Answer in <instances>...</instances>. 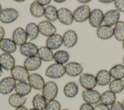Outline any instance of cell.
<instances>
[{
    "label": "cell",
    "instance_id": "277c9868",
    "mask_svg": "<svg viewBox=\"0 0 124 110\" xmlns=\"http://www.w3.org/2000/svg\"><path fill=\"white\" fill-rule=\"evenodd\" d=\"M11 74L12 77L19 82H27L30 77L28 70L20 65L15 66L11 70Z\"/></svg>",
    "mask_w": 124,
    "mask_h": 110
},
{
    "label": "cell",
    "instance_id": "ab89813d",
    "mask_svg": "<svg viewBox=\"0 0 124 110\" xmlns=\"http://www.w3.org/2000/svg\"><path fill=\"white\" fill-rule=\"evenodd\" d=\"M93 109L94 110H109V108L107 105L101 103L96 104L93 107Z\"/></svg>",
    "mask_w": 124,
    "mask_h": 110
},
{
    "label": "cell",
    "instance_id": "681fc988",
    "mask_svg": "<svg viewBox=\"0 0 124 110\" xmlns=\"http://www.w3.org/2000/svg\"><path fill=\"white\" fill-rule=\"evenodd\" d=\"M16 1L18 2H24L25 0H16Z\"/></svg>",
    "mask_w": 124,
    "mask_h": 110
},
{
    "label": "cell",
    "instance_id": "3957f363",
    "mask_svg": "<svg viewBox=\"0 0 124 110\" xmlns=\"http://www.w3.org/2000/svg\"><path fill=\"white\" fill-rule=\"evenodd\" d=\"M58 92V88L57 84L52 81L46 83L43 89L42 95L46 100H54L57 96Z\"/></svg>",
    "mask_w": 124,
    "mask_h": 110
},
{
    "label": "cell",
    "instance_id": "b9f144b4",
    "mask_svg": "<svg viewBox=\"0 0 124 110\" xmlns=\"http://www.w3.org/2000/svg\"><path fill=\"white\" fill-rule=\"evenodd\" d=\"M36 1L42 6L47 5L49 4L51 2L50 0H38Z\"/></svg>",
    "mask_w": 124,
    "mask_h": 110
},
{
    "label": "cell",
    "instance_id": "4dcf8cb0",
    "mask_svg": "<svg viewBox=\"0 0 124 110\" xmlns=\"http://www.w3.org/2000/svg\"><path fill=\"white\" fill-rule=\"evenodd\" d=\"M15 91L16 94L22 96H25L30 93L31 90V86L26 82H19L15 87Z\"/></svg>",
    "mask_w": 124,
    "mask_h": 110
},
{
    "label": "cell",
    "instance_id": "44dd1931",
    "mask_svg": "<svg viewBox=\"0 0 124 110\" xmlns=\"http://www.w3.org/2000/svg\"><path fill=\"white\" fill-rule=\"evenodd\" d=\"M62 43V37L60 34H54L47 39L46 47L51 50H55L60 47Z\"/></svg>",
    "mask_w": 124,
    "mask_h": 110
},
{
    "label": "cell",
    "instance_id": "11a10c76",
    "mask_svg": "<svg viewBox=\"0 0 124 110\" xmlns=\"http://www.w3.org/2000/svg\"><path fill=\"white\" fill-rule=\"evenodd\" d=\"M123 63H124V56L123 57Z\"/></svg>",
    "mask_w": 124,
    "mask_h": 110
},
{
    "label": "cell",
    "instance_id": "e575fe53",
    "mask_svg": "<svg viewBox=\"0 0 124 110\" xmlns=\"http://www.w3.org/2000/svg\"><path fill=\"white\" fill-rule=\"evenodd\" d=\"M55 62L59 64L66 63L69 59V53L64 50H59L54 54V59Z\"/></svg>",
    "mask_w": 124,
    "mask_h": 110
},
{
    "label": "cell",
    "instance_id": "8992f818",
    "mask_svg": "<svg viewBox=\"0 0 124 110\" xmlns=\"http://www.w3.org/2000/svg\"><path fill=\"white\" fill-rule=\"evenodd\" d=\"M18 17V13L15 9L6 8L0 13V21L4 24H9L15 21Z\"/></svg>",
    "mask_w": 124,
    "mask_h": 110
},
{
    "label": "cell",
    "instance_id": "7a4b0ae2",
    "mask_svg": "<svg viewBox=\"0 0 124 110\" xmlns=\"http://www.w3.org/2000/svg\"><path fill=\"white\" fill-rule=\"evenodd\" d=\"M91 10L88 5H81L76 8L73 13V19L77 22H83L89 19Z\"/></svg>",
    "mask_w": 124,
    "mask_h": 110
},
{
    "label": "cell",
    "instance_id": "f5cc1de1",
    "mask_svg": "<svg viewBox=\"0 0 124 110\" xmlns=\"http://www.w3.org/2000/svg\"><path fill=\"white\" fill-rule=\"evenodd\" d=\"M29 110H36V109H35L34 108H31V109H30Z\"/></svg>",
    "mask_w": 124,
    "mask_h": 110
},
{
    "label": "cell",
    "instance_id": "c3c4849f",
    "mask_svg": "<svg viewBox=\"0 0 124 110\" xmlns=\"http://www.w3.org/2000/svg\"><path fill=\"white\" fill-rule=\"evenodd\" d=\"M65 0H55L54 1L57 3H62V2H64Z\"/></svg>",
    "mask_w": 124,
    "mask_h": 110
},
{
    "label": "cell",
    "instance_id": "5bb4252c",
    "mask_svg": "<svg viewBox=\"0 0 124 110\" xmlns=\"http://www.w3.org/2000/svg\"><path fill=\"white\" fill-rule=\"evenodd\" d=\"M62 39L64 46L67 48H71L77 44L78 36L75 31L70 30L64 33Z\"/></svg>",
    "mask_w": 124,
    "mask_h": 110
},
{
    "label": "cell",
    "instance_id": "2e32d148",
    "mask_svg": "<svg viewBox=\"0 0 124 110\" xmlns=\"http://www.w3.org/2000/svg\"><path fill=\"white\" fill-rule=\"evenodd\" d=\"M41 59L38 56L28 57L24 62V67L28 71H34L41 65Z\"/></svg>",
    "mask_w": 124,
    "mask_h": 110
},
{
    "label": "cell",
    "instance_id": "f907efd6",
    "mask_svg": "<svg viewBox=\"0 0 124 110\" xmlns=\"http://www.w3.org/2000/svg\"><path fill=\"white\" fill-rule=\"evenodd\" d=\"M1 11H2V6H1V4H0V13L1 12Z\"/></svg>",
    "mask_w": 124,
    "mask_h": 110
},
{
    "label": "cell",
    "instance_id": "f35d334b",
    "mask_svg": "<svg viewBox=\"0 0 124 110\" xmlns=\"http://www.w3.org/2000/svg\"><path fill=\"white\" fill-rule=\"evenodd\" d=\"M109 110H124V108L122 103L118 101H116L111 105Z\"/></svg>",
    "mask_w": 124,
    "mask_h": 110
},
{
    "label": "cell",
    "instance_id": "7bdbcfd3",
    "mask_svg": "<svg viewBox=\"0 0 124 110\" xmlns=\"http://www.w3.org/2000/svg\"><path fill=\"white\" fill-rule=\"evenodd\" d=\"M5 35V31L4 28L0 25V41L3 39Z\"/></svg>",
    "mask_w": 124,
    "mask_h": 110
},
{
    "label": "cell",
    "instance_id": "7c38bea8",
    "mask_svg": "<svg viewBox=\"0 0 124 110\" xmlns=\"http://www.w3.org/2000/svg\"><path fill=\"white\" fill-rule=\"evenodd\" d=\"M0 65L4 69L11 71L15 66V59L10 54L3 53L0 55Z\"/></svg>",
    "mask_w": 124,
    "mask_h": 110
},
{
    "label": "cell",
    "instance_id": "603a6c76",
    "mask_svg": "<svg viewBox=\"0 0 124 110\" xmlns=\"http://www.w3.org/2000/svg\"><path fill=\"white\" fill-rule=\"evenodd\" d=\"M96 79L98 85L103 86L110 83L111 76L109 72L106 70H101L96 74Z\"/></svg>",
    "mask_w": 124,
    "mask_h": 110
},
{
    "label": "cell",
    "instance_id": "e0dca14e",
    "mask_svg": "<svg viewBox=\"0 0 124 110\" xmlns=\"http://www.w3.org/2000/svg\"><path fill=\"white\" fill-rule=\"evenodd\" d=\"M28 81L31 87L37 90L43 89L46 84L43 78L40 75L36 73L30 75Z\"/></svg>",
    "mask_w": 124,
    "mask_h": 110
},
{
    "label": "cell",
    "instance_id": "7dc6e473",
    "mask_svg": "<svg viewBox=\"0 0 124 110\" xmlns=\"http://www.w3.org/2000/svg\"><path fill=\"white\" fill-rule=\"evenodd\" d=\"M3 75V71L2 70V67L0 65V77L2 76Z\"/></svg>",
    "mask_w": 124,
    "mask_h": 110
},
{
    "label": "cell",
    "instance_id": "d6a6232c",
    "mask_svg": "<svg viewBox=\"0 0 124 110\" xmlns=\"http://www.w3.org/2000/svg\"><path fill=\"white\" fill-rule=\"evenodd\" d=\"M114 36L119 41H124V22L122 21H118L115 25L114 28Z\"/></svg>",
    "mask_w": 124,
    "mask_h": 110
},
{
    "label": "cell",
    "instance_id": "f546056e",
    "mask_svg": "<svg viewBox=\"0 0 124 110\" xmlns=\"http://www.w3.org/2000/svg\"><path fill=\"white\" fill-rule=\"evenodd\" d=\"M38 54L41 60L45 62H50L54 59L53 52L46 47H42L39 48Z\"/></svg>",
    "mask_w": 124,
    "mask_h": 110
},
{
    "label": "cell",
    "instance_id": "484cf974",
    "mask_svg": "<svg viewBox=\"0 0 124 110\" xmlns=\"http://www.w3.org/2000/svg\"><path fill=\"white\" fill-rule=\"evenodd\" d=\"M109 73L114 79H122L124 78V65L118 64L111 67Z\"/></svg>",
    "mask_w": 124,
    "mask_h": 110
},
{
    "label": "cell",
    "instance_id": "ac0fdd59",
    "mask_svg": "<svg viewBox=\"0 0 124 110\" xmlns=\"http://www.w3.org/2000/svg\"><path fill=\"white\" fill-rule=\"evenodd\" d=\"M120 15L118 11L111 10L108 11L104 15L103 21L104 23L110 26L116 25L119 21Z\"/></svg>",
    "mask_w": 124,
    "mask_h": 110
},
{
    "label": "cell",
    "instance_id": "9f6ffc18",
    "mask_svg": "<svg viewBox=\"0 0 124 110\" xmlns=\"http://www.w3.org/2000/svg\"><path fill=\"white\" fill-rule=\"evenodd\" d=\"M62 110H68V109H63Z\"/></svg>",
    "mask_w": 124,
    "mask_h": 110
},
{
    "label": "cell",
    "instance_id": "4316f807",
    "mask_svg": "<svg viewBox=\"0 0 124 110\" xmlns=\"http://www.w3.org/2000/svg\"><path fill=\"white\" fill-rule=\"evenodd\" d=\"M45 9V8L43 6L41 5L36 0L31 4L30 11L32 16L39 18L44 15Z\"/></svg>",
    "mask_w": 124,
    "mask_h": 110
},
{
    "label": "cell",
    "instance_id": "74e56055",
    "mask_svg": "<svg viewBox=\"0 0 124 110\" xmlns=\"http://www.w3.org/2000/svg\"><path fill=\"white\" fill-rule=\"evenodd\" d=\"M114 5L117 11L124 12V0H114Z\"/></svg>",
    "mask_w": 124,
    "mask_h": 110
},
{
    "label": "cell",
    "instance_id": "d4e9b609",
    "mask_svg": "<svg viewBox=\"0 0 124 110\" xmlns=\"http://www.w3.org/2000/svg\"><path fill=\"white\" fill-rule=\"evenodd\" d=\"M27 97L25 96H22L16 93L13 94L9 96L8 101L12 107L18 108L22 106L25 103Z\"/></svg>",
    "mask_w": 124,
    "mask_h": 110
},
{
    "label": "cell",
    "instance_id": "836d02e7",
    "mask_svg": "<svg viewBox=\"0 0 124 110\" xmlns=\"http://www.w3.org/2000/svg\"><path fill=\"white\" fill-rule=\"evenodd\" d=\"M58 10L53 6L49 5L45 9L44 15L46 19L49 21L54 22L58 19Z\"/></svg>",
    "mask_w": 124,
    "mask_h": 110
},
{
    "label": "cell",
    "instance_id": "f6af8a7d",
    "mask_svg": "<svg viewBox=\"0 0 124 110\" xmlns=\"http://www.w3.org/2000/svg\"><path fill=\"white\" fill-rule=\"evenodd\" d=\"M100 2H102V3H111L112 2L114 1V0H99Z\"/></svg>",
    "mask_w": 124,
    "mask_h": 110
},
{
    "label": "cell",
    "instance_id": "30bf717a",
    "mask_svg": "<svg viewBox=\"0 0 124 110\" xmlns=\"http://www.w3.org/2000/svg\"><path fill=\"white\" fill-rule=\"evenodd\" d=\"M104 15L100 9H96L91 12L89 21L91 25L94 28L100 27L103 21Z\"/></svg>",
    "mask_w": 124,
    "mask_h": 110
},
{
    "label": "cell",
    "instance_id": "60d3db41",
    "mask_svg": "<svg viewBox=\"0 0 124 110\" xmlns=\"http://www.w3.org/2000/svg\"><path fill=\"white\" fill-rule=\"evenodd\" d=\"M79 110H94V109L92 105L86 103L81 105Z\"/></svg>",
    "mask_w": 124,
    "mask_h": 110
},
{
    "label": "cell",
    "instance_id": "816d5d0a",
    "mask_svg": "<svg viewBox=\"0 0 124 110\" xmlns=\"http://www.w3.org/2000/svg\"><path fill=\"white\" fill-rule=\"evenodd\" d=\"M122 104L123 106V107H124V99L123 100V102H122Z\"/></svg>",
    "mask_w": 124,
    "mask_h": 110
},
{
    "label": "cell",
    "instance_id": "d6986e66",
    "mask_svg": "<svg viewBox=\"0 0 124 110\" xmlns=\"http://www.w3.org/2000/svg\"><path fill=\"white\" fill-rule=\"evenodd\" d=\"M96 34L99 38L107 40L114 35V30L112 26L107 25H101L97 29Z\"/></svg>",
    "mask_w": 124,
    "mask_h": 110
},
{
    "label": "cell",
    "instance_id": "db71d44e",
    "mask_svg": "<svg viewBox=\"0 0 124 110\" xmlns=\"http://www.w3.org/2000/svg\"><path fill=\"white\" fill-rule=\"evenodd\" d=\"M123 49H124V41H123Z\"/></svg>",
    "mask_w": 124,
    "mask_h": 110
},
{
    "label": "cell",
    "instance_id": "8fae6325",
    "mask_svg": "<svg viewBox=\"0 0 124 110\" xmlns=\"http://www.w3.org/2000/svg\"><path fill=\"white\" fill-rule=\"evenodd\" d=\"M38 26L39 32L45 36L50 37L55 34L56 31V28L48 21H43L39 23Z\"/></svg>",
    "mask_w": 124,
    "mask_h": 110
},
{
    "label": "cell",
    "instance_id": "ba28073f",
    "mask_svg": "<svg viewBox=\"0 0 124 110\" xmlns=\"http://www.w3.org/2000/svg\"><path fill=\"white\" fill-rule=\"evenodd\" d=\"M101 95L96 90L93 89L85 90L82 92V97L86 103L91 105L95 104L100 101Z\"/></svg>",
    "mask_w": 124,
    "mask_h": 110
},
{
    "label": "cell",
    "instance_id": "f1b7e54d",
    "mask_svg": "<svg viewBox=\"0 0 124 110\" xmlns=\"http://www.w3.org/2000/svg\"><path fill=\"white\" fill-rule=\"evenodd\" d=\"M46 100L40 94H36L32 99V105L34 109L37 110H44L47 104Z\"/></svg>",
    "mask_w": 124,
    "mask_h": 110
},
{
    "label": "cell",
    "instance_id": "8d00e7d4",
    "mask_svg": "<svg viewBox=\"0 0 124 110\" xmlns=\"http://www.w3.org/2000/svg\"><path fill=\"white\" fill-rule=\"evenodd\" d=\"M60 102L55 99L49 101L46 104L45 110H61Z\"/></svg>",
    "mask_w": 124,
    "mask_h": 110
},
{
    "label": "cell",
    "instance_id": "cb8c5ba5",
    "mask_svg": "<svg viewBox=\"0 0 124 110\" xmlns=\"http://www.w3.org/2000/svg\"><path fill=\"white\" fill-rule=\"evenodd\" d=\"M78 92V86L75 82H69L65 84L63 88L65 95L69 98L76 96Z\"/></svg>",
    "mask_w": 124,
    "mask_h": 110
},
{
    "label": "cell",
    "instance_id": "ee69618b",
    "mask_svg": "<svg viewBox=\"0 0 124 110\" xmlns=\"http://www.w3.org/2000/svg\"><path fill=\"white\" fill-rule=\"evenodd\" d=\"M15 110H28V109L25 106H22L16 108V109Z\"/></svg>",
    "mask_w": 124,
    "mask_h": 110
},
{
    "label": "cell",
    "instance_id": "52a82bcc",
    "mask_svg": "<svg viewBox=\"0 0 124 110\" xmlns=\"http://www.w3.org/2000/svg\"><path fill=\"white\" fill-rule=\"evenodd\" d=\"M16 80L12 77H6L0 81V93L7 94L15 88Z\"/></svg>",
    "mask_w": 124,
    "mask_h": 110
},
{
    "label": "cell",
    "instance_id": "83f0119b",
    "mask_svg": "<svg viewBox=\"0 0 124 110\" xmlns=\"http://www.w3.org/2000/svg\"><path fill=\"white\" fill-rule=\"evenodd\" d=\"M115 94L110 90L106 91L101 95L100 102L106 105H111L116 101Z\"/></svg>",
    "mask_w": 124,
    "mask_h": 110
},
{
    "label": "cell",
    "instance_id": "bcb514c9",
    "mask_svg": "<svg viewBox=\"0 0 124 110\" xmlns=\"http://www.w3.org/2000/svg\"><path fill=\"white\" fill-rule=\"evenodd\" d=\"M91 0H78V2L80 3H88L90 2Z\"/></svg>",
    "mask_w": 124,
    "mask_h": 110
},
{
    "label": "cell",
    "instance_id": "d590c367",
    "mask_svg": "<svg viewBox=\"0 0 124 110\" xmlns=\"http://www.w3.org/2000/svg\"><path fill=\"white\" fill-rule=\"evenodd\" d=\"M109 90L115 94L121 92L124 89V80L113 79L109 84Z\"/></svg>",
    "mask_w": 124,
    "mask_h": 110
},
{
    "label": "cell",
    "instance_id": "9a60e30c",
    "mask_svg": "<svg viewBox=\"0 0 124 110\" xmlns=\"http://www.w3.org/2000/svg\"><path fill=\"white\" fill-rule=\"evenodd\" d=\"M66 73L70 77H77L80 75L83 71V66L82 65L77 62H70L68 63L66 66Z\"/></svg>",
    "mask_w": 124,
    "mask_h": 110
},
{
    "label": "cell",
    "instance_id": "7402d4cb",
    "mask_svg": "<svg viewBox=\"0 0 124 110\" xmlns=\"http://www.w3.org/2000/svg\"><path fill=\"white\" fill-rule=\"evenodd\" d=\"M0 48L7 53H12L16 50V45L9 38H3L0 41Z\"/></svg>",
    "mask_w": 124,
    "mask_h": 110
},
{
    "label": "cell",
    "instance_id": "5b68a950",
    "mask_svg": "<svg viewBox=\"0 0 124 110\" xmlns=\"http://www.w3.org/2000/svg\"><path fill=\"white\" fill-rule=\"evenodd\" d=\"M79 81L81 86L85 90L93 89L97 84L96 77L88 73L81 74L80 76Z\"/></svg>",
    "mask_w": 124,
    "mask_h": 110
},
{
    "label": "cell",
    "instance_id": "1f68e13d",
    "mask_svg": "<svg viewBox=\"0 0 124 110\" xmlns=\"http://www.w3.org/2000/svg\"><path fill=\"white\" fill-rule=\"evenodd\" d=\"M26 32L27 33L28 38L30 40L35 39L38 36L39 31L38 26L34 23H29L26 28Z\"/></svg>",
    "mask_w": 124,
    "mask_h": 110
},
{
    "label": "cell",
    "instance_id": "4fadbf2b",
    "mask_svg": "<svg viewBox=\"0 0 124 110\" xmlns=\"http://www.w3.org/2000/svg\"><path fill=\"white\" fill-rule=\"evenodd\" d=\"M28 36L26 31L21 27L15 30L13 33V40L16 45L21 46L26 43Z\"/></svg>",
    "mask_w": 124,
    "mask_h": 110
},
{
    "label": "cell",
    "instance_id": "ffe728a7",
    "mask_svg": "<svg viewBox=\"0 0 124 110\" xmlns=\"http://www.w3.org/2000/svg\"><path fill=\"white\" fill-rule=\"evenodd\" d=\"M38 49L35 44L28 42L20 46V52L23 55L30 57L36 56L38 54Z\"/></svg>",
    "mask_w": 124,
    "mask_h": 110
},
{
    "label": "cell",
    "instance_id": "9c48e42d",
    "mask_svg": "<svg viewBox=\"0 0 124 110\" xmlns=\"http://www.w3.org/2000/svg\"><path fill=\"white\" fill-rule=\"evenodd\" d=\"M58 19L62 24L70 25L73 22V16L72 12L68 9L62 8L58 10Z\"/></svg>",
    "mask_w": 124,
    "mask_h": 110
},
{
    "label": "cell",
    "instance_id": "6da1fadb",
    "mask_svg": "<svg viewBox=\"0 0 124 110\" xmlns=\"http://www.w3.org/2000/svg\"><path fill=\"white\" fill-rule=\"evenodd\" d=\"M65 73V68L63 64L55 63L47 67L45 76L51 79H58L63 76Z\"/></svg>",
    "mask_w": 124,
    "mask_h": 110
}]
</instances>
